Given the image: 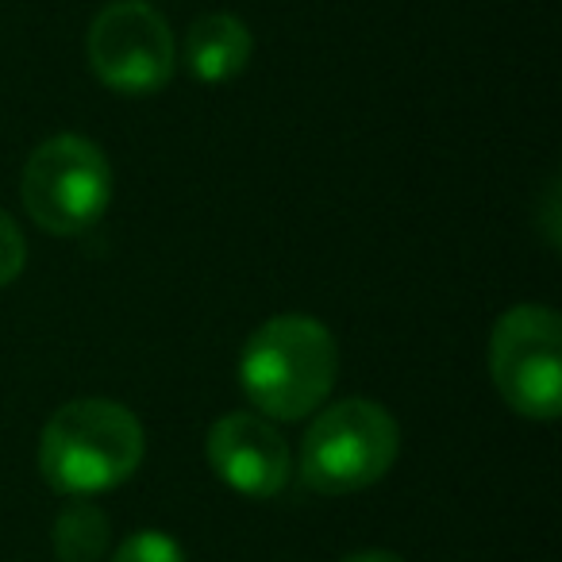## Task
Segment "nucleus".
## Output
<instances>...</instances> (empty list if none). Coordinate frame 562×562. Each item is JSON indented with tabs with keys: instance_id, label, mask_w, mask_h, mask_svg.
I'll list each match as a JSON object with an SVG mask.
<instances>
[{
	"instance_id": "obj_1",
	"label": "nucleus",
	"mask_w": 562,
	"mask_h": 562,
	"mask_svg": "<svg viewBox=\"0 0 562 562\" xmlns=\"http://www.w3.org/2000/svg\"><path fill=\"white\" fill-rule=\"evenodd\" d=\"M339 378L336 336L321 321L285 313L255 328L239 355V385L266 420H305L331 397Z\"/></svg>"
},
{
	"instance_id": "obj_2",
	"label": "nucleus",
	"mask_w": 562,
	"mask_h": 562,
	"mask_svg": "<svg viewBox=\"0 0 562 562\" xmlns=\"http://www.w3.org/2000/svg\"><path fill=\"white\" fill-rule=\"evenodd\" d=\"M147 436L132 408L109 397L63 405L40 436V470L66 497H97L139 470Z\"/></svg>"
},
{
	"instance_id": "obj_3",
	"label": "nucleus",
	"mask_w": 562,
	"mask_h": 562,
	"mask_svg": "<svg viewBox=\"0 0 562 562\" xmlns=\"http://www.w3.org/2000/svg\"><path fill=\"white\" fill-rule=\"evenodd\" d=\"M401 451V428L378 401L347 397L316 408L301 439V477L324 497L370 490L390 474Z\"/></svg>"
},
{
	"instance_id": "obj_4",
	"label": "nucleus",
	"mask_w": 562,
	"mask_h": 562,
	"mask_svg": "<svg viewBox=\"0 0 562 562\" xmlns=\"http://www.w3.org/2000/svg\"><path fill=\"white\" fill-rule=\"evenodd\" d=\"M20 193L43 232L81 235L109 212L112 166L86 135H55L27 158Z\"/></svg>"
},
{
	"instance_id": "obj_5",
	"label": "nucleus",
	"mask_w": 562,
	"mask_h": 562,
	"mask_svg": "<svg viewBox=\"0 0 562 562\" xmlns=\"http://www.w3.org/2000/svg\"><path fill=\"white\" fill-rule=\"evenodd\" d=\"M490 374L501 401L528 420L562 413V321L547 305H513L490 336Z\"/></svg>"
},
{
	"instance_id": "obj_6",
	"label": "nucleus",
	"mask_w": 562,
	"mask_h": 562,
	"mask_svg": "<svg viewBox=\"0 0 562 562\" xmlns=\"http://www.w3.org/2000/svg\"><path fill=\"white\" fill-rule=\"evenodd\" d=\"M86 50L101 86L124 97L158 93L178 66L170 24L143 0H116L97 12Z\"/></svg>"
},
{
	"instance_id": "obj_7",
	"label": "nucleus",
	"mask_w": 562,
	"mask_h": 562,
	"mask_svg": "<svg viewBox=\"0 0 562 562\" xmlns=\"http://www.w3.org/2000/svg\"><path fill=\"white\" fill-rule=\"evenodd\" d=\"M209 467L239 497H278L290 482V443L258 413H227L209 428Z\"/></svg>"
},
{
	"instance_id": "obj_8",
	"label": "nucleus",
	"mask_w": 562,
	"mask_h": 562,
	"mask_svg": "<svg viewBox=\"0 0 562 562\" xmlns=\"http://www.w3.org/2000/svg\"><path fill=\"white\" fill-rule=\"evenodd\" d=\"M250 55H255V35L232 12H209V16L193 20L186 47H181L186 70L204 86H224V81L239 78Z\"/></svg>"
},
{
	"instance_id": "obj_9",
	"label": "nucleus",
	"mask_w": 562,
	"mask_h": 562,
	"mask_svg": "<svg viewBox=\"0 0 562 562\" xmlns=\"http://www.w3.org/2000/svg\"><path fill=\"white\" fill-rule=\"evenodd\" d=\"M55 554L58 562H101L109 551V513L89 497H70V505L55 520Z\"/></svg>"
},
{
	"instance_id": "obj_10",
	"label": "nucleus",
	"mask_w": 562,
	"mask_h": 562,
	"mask_svg": "<svg viewBox=\"0 0 562 562\" xmlns=\"http://www.w3.org/2000/svg\"><path fill=\"white\" fill-rule=\"evenodd\" d=\"M112 562H186V551L173 536L166 531H135L120 543V551L112 554Z\"/></svg>"
},
{
	"instance_id": "obj_11",
	"label": "nucleus",
	"mask_w": 562,
	"mask_h": 562,
	"mask_svg": "<svg viewBox=\"0 0 562 562\" xmlns=\"http://www.w3.org/2000/svg\"><path fill=\"white\" fill-rule=\"evenodd\" d=\"M27 262V239L24 232L16 227V220L9 212H0V290L12 285V281L24 273Z\"/></svg>"
},
{
	"instance_id": "obj_12",
	"label": "nucleus",
	"mask_w": 562,
	"mask_h": 562,
	"mask_svg": "<svg viewBox=\"0 0 562 562\" xmlns=\"http://www.w3.org/2000/svg\"><path fill=\"white\" fill-rule=\"evenodd\" d=\"M344 562H405L397 551H385V547H370V551H355Z\"/></svg>"
}]
</instances>
